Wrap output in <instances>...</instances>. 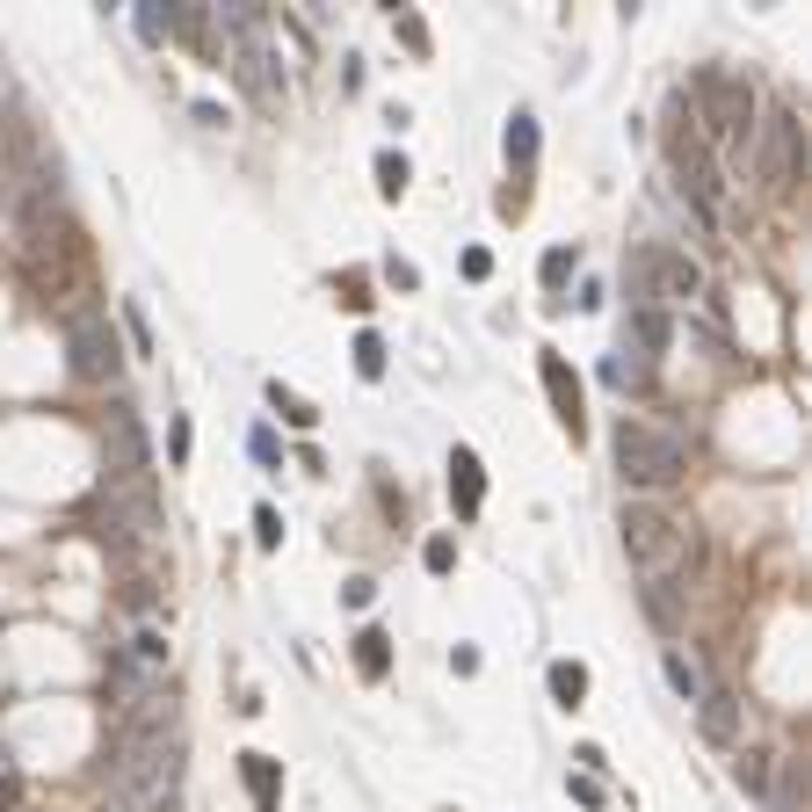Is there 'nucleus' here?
<instances>
[{"label":"nucleus","mask_w":812,"mask_h":812,"mask_svg":"<svg viewBox=\"0 0 812 812\" xmlns=\"http://www.w3.org/2000/svg\"><path fill=\"white\" fill-rule=\"evenodd\" d=\"M355 370H363V378H378V370H384V349H378V334H363V341H355Z\"/></svg>","instance_id":"obj_21"},{"label":"nucleus","mask_w":812,"mask_h":812,"mask_svg":"<svg viewBox=\"0 0 812 812\" xmlns=\"http://www.w3.org/2000/svg\"><path fill=\"white\" fill-rule=\"evenodd\" d=\"M602 378H610V384H645V363H624V355H610V363H602Z\"/></svg>","instance_id":"obj_22"},{"label":"nucleus","mask_w":812,"mask_h":812,"mask_svg":"<svg viewBox=\"0 0 812 812\" xmlns=\"http://www.w3.org/2000/svg\"><path fill=\"white\" fill-rule=\"evenodd\" d=\"M610 443H616L624 487H674V479L690 472V443H682L674 429H660V421H645V414H624Z\"/></svg>","instance_id":"obj_3"},{"label":"nucleus","mask_w":812,"mask_h":812,"mask_svg":"<svg viewBox=\"0 0 812 812\" xmlns=\"http://www.w3.org/2000/svg\"><path fill=\"white\" fill-rule=\"evenodd\" d=\"M153 450H146V429L131 407H109V479H146Z\"/></svg>","instance_id":"obj_8"},{"label":"nucleus","mask_w":812,"mask_h":812,"mask_svg":"<svg viewBox=\"0 0 812 812\" xmlns=\"http://www.w3.org/2000/svg\"><path fill=\"white\" fill-rule=\"evenodd\" d=\"M668 682H674V696H690V704L711 690V682H704V668H696L690 653H668Z\"/></svg>","instance_id":"obj_13"},{"label":"nucleus","mask_w":812,"mask_h":812,"mask_svg":"<svg viewBox=\"0 0 812 812\" xmlns=\"http://www.w3.org/2000/svg\"><path fill=\"white\" fill-rule=\"evenodd\" d=\"M769 812H805V762H776V776H769Z\"/></svg>","instance_id":"obj_9"},{"label":"nucleus","mask_w":812,"mask_h":812,"mask_svg":"<svg viewBox=\"0 0 812 812\" xmlns=\"http://www.w3.org/2000/svg\"><path fill=\"white\" fill-rule=\"evenodd\" d=\"M508 160H537V131H530V117L508 123Z\"/></svg>","instance_id":"obj_20"},{"label":"nucleus","mask_w":812,"mask_h":812,"mask_svg":"<svg viewBox=\"0 0 812 812\" xmlns=\"http://www.w3.org/2000/svg\"><path fill=\"white\" fill-rule=\"evenodd\" d=\"M450 493H458L464 515L479 508V458H472V450H458V458H450Z\"/></svg>","instance_id":"obj_12"},{"label":"nucleus","mask_w":812,"mask_h":812,"mask_svg":"<svg viewBox=\"0 0 812 812\" xmlns=\"http://www.w3.org/2000/svg\"><path fill=\"white\" fill-rule=\"evenodd\" d=\"M805 123H798V109H769L762 123H754V146H762V182L769 189H791L798 168H805Z\"/></svg>","instance_id":"obj_5"},{"label":"nucleus","mask_w":812,"mask_h":812,"mask_svg":"<svg viewBox=\"0 0 812 812\" xmlns=\"http://www.w3.org/2000/svg\"><path fill=\"white\" fill-rule=\"evenodd\" d=\"M769 776H776V754H762V748H748V754H740V791L769 798Z\"/></svg>","instance_id":"obj_14"},{"label":"nucleus","mask_w":812,"mask_h":812,"mask_svg":"<svg viewBox=\"0 0 812 812\" xmlns=\"http://www.w3.org/2000/svg\"><path fill=\"white\" fill-rule=\"evenodd\" d=\"M544 384H552V399H559V414L573 421V429H581V392H573V378L559 363H544Z\"/></svg>","instance_id":"obj_16"},{"label":"nucleus","mask_w":812,"mask_h":812,"mask_svg":"<svg viewBox=\"0 0 812 812\" xmlns=\"http://www.w3.org/2000/svg\"><path fill=\"white\" fill-rule=\"evenodd\" d=\"M378 182L399 197V189H407V160H399V153H384V160H378Z\"/></svg>","instance_id":"obj_24"},{"label":"nucleus","mask_w":812,"mask_h":812,"mask_svg":"<svg viewBox=\"0 0 812 812\" xmlns=\"http://www.w3.org/2000/svg\"><path fill=\"white\" fill-rule=\"evenodd\" d=\"M66 355H73V378H88V384H109L117 363H123L102 312H73V320H66Z\"/></svg>","instance_id":"obj_6"},{"label":"nucleus","mask_w":812,"mask_h":812,"mask_svg":"<svg viewBox=\"0 0 812 812\" xmlns=\"http://www.w3.org/2000/svg\"><path fill=\"white\" fill-rule=\"evenodd\" d=\"M631 341H639V355H668V341H674L668 312L660 305H631Z\"/></svg>","instance_id":"obj_10"},{"label":"nucleus","mask_w":812,"mask_h":812,"mask_svg":"<svg viewBox=\"0 0 812 812\" xmlns=\"http://www.w3.org/2000/svg\"><path fill=\"white\" fill-rule=\"evenodd\" d=\"M247 791H254L261 812H277V769H269V754H247Z\"/></svg>","instance_id":"obj_15"},{"label":"nucleus","mask_w":812,"mask_h":812,"mask_svg":"<svg viewBox=\"0 0 812 812\" xmlns=\"http://www.w3.org/2000/svg\"><path fill=\"white\" fill-rule=\"evenodd\" d=\"M269 399H277V407H283V414H291V421H312V407H305V399H291V392H283V384H269Z\"/></svg>","instance_id":"obj_27"},{"label":"nucleus","mask_w":812,"mask_h":812,"mask_svg":"<svg viewBox=\"0 0 812 812\" xmlns=\"http://www.w3.org/2000/svg\"><path fill=\"white\" fill-rule=\"evenodd\" d=\"M567 269H573V254H567V247H552V254H544V283H567Z\"/></svg>","instance_id":"obj_26"},{"label":"nucleus","mask_w":812,"mask_h":812,"mask_svg":"<svg viewBox=\"0 0 812 812\" xmlns=\"http://www.w3.org/2000/svg\"><path fill=\"white\" fill-rule=\"evenodd\" d=\"M139 37H146V44H160V37H168V16H160L153 0H146V8H139Z\"/></svg>","instance_id":"obj_23"},{"label":"nucleus","mask_w":812,"mask_h":812,"mask_svg":"<svg viewBox=\"0 0 812 812\" xmlns=\"http://www.w3.org/2000/svg\"><path fill=\"white\" fill-rule=\"evenodd\" d=\"M639 277L653 283L645 305H653V298H674V305H696V298H704V269H696L690 254H674V247H639Z\"/></svg>","instance_id":"obj_7"},{"label":"nucleus","mask_w":812,"mask_h":812,"mask_svg":"<svg viewBox=\"0 0 812 812\" xmlns=\"http://www.w3.org/2000/svg\"><path fill=\"white\" fill-rule=\"evenodd\" d=\"M384 660H392V653H384V631H363V639H355V668H363L370 682H378V674H384Z\"/></svg>","instance_id":"obj_17"},{"label":"nucleus","mask_w":812,"mask_h":812,"mask_svg":"<svg viewBox=\"0 0 812 812\" xmlns=\"http://www.w3.org/2000/svg\"><path fill=\"white\" fill-rule=\"evenodd\" d=\"M696 117H704V131L725 146V153H748L754 146V94L740 73H725V66H711V73H696Z\"/></svg>","instance_id":"obj_4"},{"label":"nucleus","mask_w":812,"mask_h":812,"mask_svg":"<svg viewBox=\"0 0 812 812\" xmlns=\"http://www.w3.org/2000/svg\"><path fill=\"white\" fill-rule=\"evenodd\" d=\"M254 537H261V544H277V537H283V515H277V508H254Z\"/></svg>","instance_id":"obj_25"},{"label":"nucleus","mask_w":812,"mask_h":812,"mask_svg":"<svg viewBox=\"0 0 812 812\" xmlns=\"http://www.w3.org/2000/svg\"><path fill=\"white\" fill-rule=\"evenodd\" d=\"M624 552H631V567H639V581L645 588H682V567H690V530L668 515V508H653V501H624Z\"/></svg>","instance_id":"obj_2"},{"label":"nucleus","mask_w":812,"mask_h":812,"mask_svg":"<svg viewBox=\"0 0 812 812\" xmlns=\"http://www.w3.org/2000/svg\"><path fill=\"white\" fill-rule=\"evenodd\" d=\"M109 798L131 812H182V733H109Z\"/></svg>","instance_id":"obj_1"},{"label":"nucleus","mask_w":812,"mask_h":812,"mask_svg":"<svg viewBox=\"0 0 812 812\" xmlns=\"http://www.w3.org/2000/svg\"><path fill=\"white\" fill-rule=\"evenodd\" d=\"M552 696H559V704H581V696H588V674L559 660V668H552Z\"/></svg>","instance_id":"obj_18"},{"label":"nucleus","mask_w":812,"mask_h":812,"mask_svg":"<svg viewBox=\"0 0 812 812\" xmlns=\"http://www.w3.org/2000/svg\"><path fill=\"white\" fill-rule=\"evenodd\" d=\"M123 334H131L139 355H153V320H146V305H123Z\"/></svg>","instance_id":"obj_19"},{"label":"nucleus","mask_w":812,"mask_h":812,"mask_svg":"<svg viewBox=\"0 0 812 812\" xmlns=\"http://www.w3.org/2000/svg\"><path fill=\"white\" fill-rule=\"evenodd\" d=\"M696 719H704L711 740H733V733H740V711H733V696H725V690H704V696H696Z\"/></svg>","instance_id":"obj_11"}]
</instances>
